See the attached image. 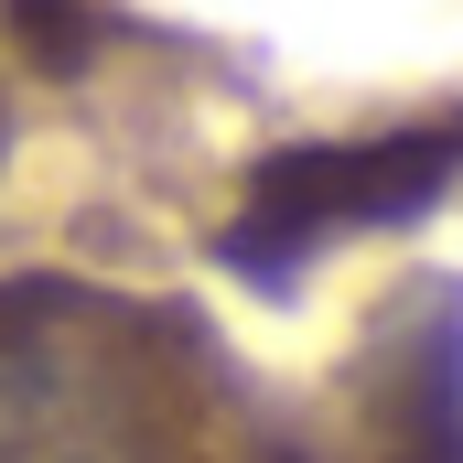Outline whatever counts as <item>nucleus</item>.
<instances>
[{
	"instance_id": "1",
	"label": "nucleus",
	"mask_w": 463,
	"mask_h": 463,
	"mask_svg": "<svg viewBox=\"0 0 463 463\" xmlns=\"http://www.w3.org/2000/svg\"><path fill=\"white\" fill-rule=\"evenodd\" d=\"M140 388L87 302L0 313V463H129Z\"/></svg>"
},
{
	"instance_id": "2",
	"label": "nucleus",
	"mask_w": 463,
	"mask_h": 463,
	"mask_svg": "<svg viewBox=\"0 0 463 463\" xmlns=\"http://www.w3.org/2000/svg\"><path fill=\"white\" fill-rule=\"evenodd\" d=\"M463 162V129H399V140H335V151H291L248 184V248H313L345 227H388L410 205H431Z\"/></svg>"
}]
</instances>
